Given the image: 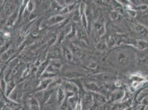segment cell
<instances>
[{
  "label": "cell",
  "mask_w": 148,
  "mask_h": 110,
  "mask_svg": "<svg viewBox=\"0 0 148 110\" xmlns=\"http://www.w3.org/2000/svg\"><path fill=\"white\" fill-rule=\"evenodd\" d=\"M64 18H65L62 16H56L53 17L52 18L50 19L49 23L51 24H54L58 23L59 22H62V20L64 19Z\"/></svg>",
  "instance_id": "e0dca14e"
},
{
  "label": "cell",
  "mask_w": 148,
  "mask_h": 110,
  "mask_svg": "<svg viewBox=\"0 0 148 110\" xmlns=\"http://www.w3.org/2000/svg\"><path fill=\"white\" fill-rule=\"evenodd\" d=\"M135 48L138 49V50H144L148 49V41L144 40H136Z\"/></svg>",
  "instance_id": "8fae6325"
},
{
  "label": "cell",
  "mask_w": 148,
  "mask_h": 110,
  "mask_svg": "<svg viewBox=\"0 0 148 110\" xmlns=\"http://www.w3.org/2000/svg\"><path fill=\"white\" fill-rule=\"evenodd\" d=\"M112 74L110 73H101L97 74L96 78L101 81H107L112 78Z\"/></svg>",
  "instance_id": "9a60e30c"
},
{
  "label": "cell",
  "mask_w": 148,
  "mask_h": 110,
  "mask_svg": "<svg viewBox=\"0 0 148 110\" xmlns=\"http://www.w3.org/2000/svg\"><path fill=\"white\" fill-rule=\"evenodd\" d=\"M60 56V51L57 48H56L53 50H52V51L50 53V57L53 58H59Z\"/></svg>",
  "instance_id": "ffe728a7"
},
{
  "label": "cell",
  "mask_w": 148,
  "mask_h": 110,
  "mask_svg": "<svg viewBox=\"0 0 148 110\" xmlns=\"http://www.w3.org/2000/svg\"><path fill=\"white\" fill-rule=\"evenodd\" d=\"M15 4L12 1H8L5 6V13L7 16H11L15 10Z\"/></svg>",
  "instance_id": "52a82bcc"
},
{
  "label": "cell",
  "mask_w": 148,
  "mask_h": 110,
  "mask_svg": "<svg viewBox=\"0 0 148 110\" xmlns=\"http://www.w3.org/2000/svg\"><path fill=\"white\" fill-rule=\"evenodd\" d=\"M81 17V13L79 12V10H77L75 11V12L73 16V19L74 21L75 22H78L80 20Z\"/></svg>",
  "instance_id": "d4e9b609"
},
{
  "label": "cell",
  "mask_w": 148,
  "mask_h": 110,
  "mask_svg": "<svg viewBox=\"0 0 148 110\" xmlns=\"http://www.w3.org/2000/svg\"><path fill=\"white\" fill-rule=\"evenodd\" d=\"M141 103L144 105H145V106H148V95L145 96V98H144L143 100H142V101H141Z\"/></svg>",
  "instance_id": "f1b7e54d"
},
{
  "label": "cell",
  "mask_w": 148,
  "mask_h": 110,
  "mask_svg": "<svg viewBox=\"0 0 148 110\" xmlns=\"http://www.w3.org/2000/svg\"><path fill=\"white\" fill-rule=\"evenodd\" d=\"M136 60V54L134 55L132 51L128 50H122L118 51L116 53L115 60L119 67L126 68L129 67Z\"/></svg>",
  "instance_id": "6da1fadb"
},
{
  "label": "cell",
  "mask_w": 148,
  "mask_h": 110,
  "mask_svg": "<svg viewBox=\"0 0 148 110\" xmlns=\"http://www.w3.org/2000/svg\"><path fill=\"white\" fill-rule=\"evenodd\" d=\"M58 110H68V105L67 102H64L60 106Z\"/></svg>",
  "instance_id": "4316f807"
},
{
  "label": "cell",
  "mask_w": 148,
  "mask_h": 110,
  "mask_svg": "<svg viewBox=\"0 0 148 110\" xmlns=\"http://www.w3.org/2000/svg\"><path fill=\"white\" fill-rule=\"evenodd\" d=\"M93 97H94L95 101H96L99 103H105L106 101L105 98L101 95H99H99H96V96H95L93 95Z\"/></svg>",
  "instance_id": "7402d4cb"
},
{
  "label": "cell",
  "mask_w": 148,
  "mask_h": 110,
  "mask_svg": "<svg viewBox=\"0 0 148 110\" xmlns=\"http://www.w3.org/2000/svg\"><path fill=\"white\" fill-rule=\"evenodd\" d=\"M65 96V92L64 91V89H62L61 88H59L57 92V95H56V98H57L58 104L60 106L64 103Z\"/></svg>",
  "instance_id": "5bb4252c"
},
{
  "label": "cell",
  "mask_w": 148,
  "mask_h": 110,
  "mask_svg": "<svg viewBox=\"0 0 148 110\" xmlns=\"http://www.w3.org/2000/svg\"><path fill=\"white\" fill-rule=\"evenodd\" d=\"M95 103L93 95L90 94L85 95L81 101L82 110H90L92 107Z\"/></svg>",
  "instance_id": "3957f363"
},
{
  "label": "cell",
  "mask_w": 148,
  "mask_h": 110,
  "mask_svg": "<svg viewBox=\"0 0 148 110\" xmlns=\"http://www.w3.org/2000/svg\"><path fill=\"white\" fill-rule=\"evenodd\" d=\"M134 30L138 35L144 38V40H148V29L145 26L137 24L134 27Z\"/></svg>",
  "instance_id": "277c9868"
},
{
  "label": "cell",
  "mask_w": 148,
  "mask_h": 110,
  "mask_svg": "<svg viewBox=\"0 0 148 110\" xmlns=\"http://www.w3.org/2000/svg\"><path fill=\"white\" fill-rule=\"evenodd\" d=\"M63 54L65 58L67 59V60L71 61L73 59V54L70 49H68L66 47H64L63 49Z\"/></svg>",
  "instance_id": "2e32d148"
},
{
  "label": "cell",
  "mask_w": 148,
  "mask_h": 110,
  "mask_svg": "<svg viewBox=\"0 0 148 110\" xmlns=\"http://www.w3.org/2000/svg\"><path fill=\"white\" fill-rule=\"evenodd\" d=\"M117 42V39L115 37L112 36L108 39V40L107 41V46H108L110 47H112L116 45Z\"/></svg>",
  "instance_id": "44dd1931"
},
{
  "label": "cell",
  "mask_w": 148,
  "mask_h": 110,
  "mask_svg": "<svg viewBox=\"0 0 148 110\" xmlns=\"http://www.w3.org/2000/svg\"><path fill=\"white\" fill-rule=\"evenodd\" d=\"M71 51L74 53V55L76 56H77L79 58H82L85 56V53L83 51H82L80 48L78 47L74 46L73 45H71Z\"/></svg>",
  "instance_id": "7c38bea8"
},
{
  "label": "cell",
  "mask_w": 148,
  "mask_h": 110,
  "mask_svg": "<svg viewBox=\"0 0 148 110\" xmlns=\"http://www.w3.org/2000/svg\"><path fill=\"white\" fill-rule=\"evenodd\" d=\"M25 110V109H24V108H23V109H21V110Z\"/></svg>",
  "instance_id": "1f68e13d"
},
{
  "label": "cell",
  "mask_w": 148,
  "mask_h": 110,
  "mask_svg": "<svg viewBox=\"0 0 148 110\" xmlns=\"http://www.w3.org/2000/svg\"><path fill=\"white\" fill-rule=\"evenodd\" d=\"M80 76H81V74H80L79 73H76L73 72H67L66 74V77H67V78H76L79 77Z\"/></svg>",
  "instance_id": "603a6c76"
},
{
  "label": "cell",
  "mask_w": 148,
  "mask_h": 110,
  "mask_svg": "<svg viewBox=\"0 0 148 110\" xmlns=\"http://www.w3.org/2000/svg\"><path fill=\"white\" fill-rule=\"evenodd\" d=\"M147 17L148 18V13L147 14Z\"/></svg>",
  "instance_id": "d6a6232c"
},
{
  "label": "cell",
  "mask_w": 148,
  "mask_h": 110,
  "mask_svg": "<svg viewBox=\"0 0 148 110\" xmlns=\"http://www.w3.org/2000/svg\"><path fill=\"white\" fill-rule=\"evenodd\" d=\"M50 82V80H47L46 81H44L42 82V83L41 87H42V88H46L47 86H48V85L49 84V83Z\"/></svg>",
  "instance_id": "f546056e"
},
{
  "label": "cell",
  "mask_w": 148,
  "mask_h": 110,
  "mask_svg": "<svg viewBox=\"0 0 148 110\" xmlns=\"http://www.w3.org/2000/svg\"><path fill=\"white\" fill-rule=\"evenodd\" d=\"M28 106L31 110H39L40 106L37 99L35 98H31L28 101Z\"/></svg>",
  "instance_id": "ba28073f"
},
{
  "label": "cell",
  "mask_w": 148,
  "mask_h": 110,
  "mask_svg": "<svg viewBox=\"0 0 148 110\" xmlns=\"http://www.w3.org/2000/svg\"><path fill=\"white\" fill-rule=\"evenodd\" d=\"M79 101H77V98L75 96H71L68 98L67 103H68V107L71 109V110H75L77 104Z\"/></svg>",
  "instance_id": "30bf717a"
},
{
  "label": "cell",
  "mask_w": 148,
  "mask_h": 110,
  "mask_svg": "<svg viewBox=\"0 0 148 110\" xmlns=\"http://www.w3.org/2000/svg\"><path fill=\"white\" fill-rule=\"evenodd\" d=\"M85 87L87 89L92 91L94 92H99V88L98 86H97L95 83H88L85 85Z\"/></svg>",
  "instance_id": "ac0fdd59"
},
{
  "label": "cell",
  "mask_w": 148,
  "mask_h": 110,
  "mask_svg": "<svg viewBox=\"0 0 148 110\" xmlns=\"http://www.w3.org/2000/svg\"><path fill=\"white\" fill-rule=\"evenodd\" d=\"M22 96L23 94L22 92L19 90H16L11 95H10L9 98L13 101V103L18 104L21 103Z\"/></svg>",
  "instance_id": "8992f818"
},
{
  "label": "cell",
  "mask_w": 148,
  "mask_h": 110,
  "mask_svg": "<svg viewBox=\"0 0 148 110\" xmlns=\"http://www.w3.org/2000/svg\"><path fill=\"white\" fill-rule=\"evenodd\" d=\"M77 37L80 40L87 41L86 34L85 31L83 29H79L77 31Z\"/></svg>",
  "instance_id": "d6986e66"
},
{
  "label": "cell",
  "mask_w": 148,
  "mask_h": 110,
  "mask_svg": "<svg viewBox=\"0 0 148 110\" xmlns=\"http://www.w3.org/2000/svg\"><path fill=\"white\" fill-rule=\"evenodd\" d=\"M146 107L147 106L144 105L143 104H141L140 105L137 106L136 107V109L134 110H145L146 109Z\"/></svg>",
  "instance_id": "83f0119b"
},
{
  "label": "cell",
  "mask_w": 148,
  "mask_h": 110,
  "mask_svg": "<svg viewBox=\"0 0 148 110\" xmlns=\"http://www.w3.org/2000/svg\"><path fill=\"white\" fill-rule=\"evenodd\" d=\"M145 110H148V106H147V107H146V109Z\"/></svg>",
  "instance_id": "4dcf8cb0"
},
{
  "label": "cell",
  "mask_w": 148,
  "mask_h": 110,
  "mask_svg": "<svg viewBox=\"0 0 148 110\" xmlns=\"http://www.w3.org/2000/svg\"><path fill=\"white\" fill-rule=\"evenodd\" d=\"M57 104H58L57 98L56 97L54 98L53 95H51L49 100L45 103V110H55Z\"/></svg>",
  "instance_id": "5b68a950"
},
{
  "label": "cell",
  "mask_w": 148,
  "mask_h": 110,
  "mask_svg": "<svg viewBox=\"0 0 148 110\" xmlns=\"http://www.w3.org/2000/svg\"><path fill=\"white\" fill-rule=\"evenodd\" d=\"M63 87L64 88V89L69 92H71L74 94L75 92H76V87L74 86V84H73L69 82H64L62 83Z\"/></svg>",
  "instance_id": "4fadbf2b"
},
{
  "label": "cell",
  "mask_w": 148,
  "mask_h": 110,
  "mask_svg": "<svg viewBox=\"0 0 148 110\" xmlns=\"http://www.w3.org/2000/svg\"><path fill=\"white\" fill-rule=\"evenodd\" d=\"M107 46V44L105 43V41H101L97 44V49L99 50H103L106 49V46Z\"/></svg>",
  "instance_id": "484cf974"
},
{
  "label": "cell",
  "mask_w": 148,
  "mask_h": 110,
  "mask_svg": "<svg viewBox=\"0 0 148 110\" xmlns=\"http://www.w3.org/2000/svg\"><path fill=\"white\" fill-rule=\"evenodd\" d=\"M136 61L139 66H147L148 65V49L138 50L136 54Z\"/></svg>",
  "instance_id": "7a4b0ae2"
},
{
  "label": "cell",
  "mask_w": 148,
  "mask_h": 110,
  "mask_svg": "<svg viewBox=\"0 0 148 110\" xmlns=\"http://www.w3.org/2000/svg\"><path fill=\"white\" fill-rule=\"evenodd\" d=\"M94 29L99 36H102L104 34L105 28L104 25L100 22H96L94 24Z\"/></svg>",
  "instance_id": "9c48e42d"
},
{
  "label": "cell",
  "mask_w": 148,
  "mask_h": 110,
  "mask_svg": "<svg viewBox=\"0 0 148 110\" xmlns=\"http://www.w3.org/2000/svg\"><path fill=\"white\" fill-rule=\"evenodd\" d=\"M14 85V83L13 81H11L7 86L6 94L7 96L9 95V94L12 90Z\"/></svg>",
  "instance_id": "cb8c5ba5"
}]
</instances>
